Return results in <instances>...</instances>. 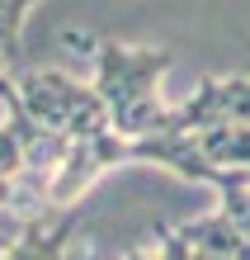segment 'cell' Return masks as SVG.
Masks as SVG:
<instances>
[{
  "instance_id": "obj_5",
  "label": "cell",
  "mask_w": 250,
  "mask_h": 260,
  "mask_svg": "<svg viewBox=\"0 0 250 260\" xmlns=\"http://www.w3.org/2000/svg\"><path fill=\"white\" fill-rule=\"evenodd\" d=\"M198 151L217 171H250V123H212L194 133Z\"/></svg>"
},
{
  "instance_id": "obj_1",
  "label": "cell",
  "mask_w": 250,
  "mask_h": 260,
  "mask_svg": "<svg viewBox=\"0 0 250 260\" xmlns=\"http://www.w3.org/2000/svg\"><path fill=\"white\" fill-rule=\"evenodd\" d=\"M170 67V52L161 48H132L109 38L95 48V85L109 104V128L118 137H156L175 133V109L161 104V76Z\"/></svg>"
},
{
  "instance_id": "obj_6",
  "label": "cell",
  "mask_w": 250,
  "mask_h": 260,
  "mask_svg": "<svg viewBox=\"0 0 250 260\" xmlns=\"http://www.w3.org/2000/svg\"><path fill=\"white\" fill-rule=\"evenodd\" d=\"M222 213H227V222L236 227V232L250 241V189L236 185V189H222Z\"/></svg>"
},
{
  "instance_id": "obj_7",
  "label": "cell",
  "mask_w": 250,
  "mask_h": 260,
  "mask_svg": "<svg viewBox=\"0 0 250 260\" xmlns=\"http://www.w3.org/2000/svg\"><path fill=\"white\" fill-rule=\"evenodd\" d=\"M0 104H5L10 114H19L24 109V100H19V85L10 81V71H5V57H0Z\"/></svg>"
},
{
  "instance_id": "obj_3",
  "label": "cell",
  "mask_w": 250,
  "mask_h": 260,
  "mask_svg": "<svg viewBox=\"0 0 250 260\" xmlns=\"http://www.w3.org/2000/svg\"><path fill=\"white\" fill-rule=\"evenodd\" d=\"M212 123H250V81H203L184 104H175V133Z\"/></svg>"
},
{
  "instance_id": "obj_2",
  "label": "cell",
  "mask_w": 250,
  "mask_h": 260,
  "mask_svg": "<svg viewBox=\"0 0 250 260\" xmlns=\"http://www.w3.org/2000/svg\"><path fill=\"white\" fill-rule=\"evenodd\" d=\"M14 85H19L24 114L33 118L43 133H57V137H66V142H76V137H90V133L109 128L104 95L95 85L66 76V71H24Z\"/></svg>"
},
{
  "instance_id": "obj_4",
  "label": "cell",
  "mask_w": 250,
  "mask_h": 260,
  "mask_svg": "<svg viewBox=\"0 0 250 260\" xmlns=\"http://www.w3.org/2000/svg\"><path fill=\"white\" fill-rule=\"evenodd\" d=\"M71 232H76V213L52 204V208L33 213V218H24V227L14 232V241L0 246V260H61Z\"/></svg>"
},
{
  "instance_id": "obj_8",
  "label": "cell",
  "mask_w": 250,
  "mask_h": 260,
  "mask_svg": "<svg viewBox=\"0 0 250 260\" xmlns=\"http://www.w3.org/2000/svg\"><path fill=\"white\" fill-rule=\"evenodd\" d=\"M123 260H165V251L161 246H142V251H128Z\"/></svg>"
}]
</instances>
